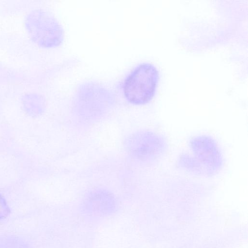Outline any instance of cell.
<instances>
[{"label":"cell","mask_w":248,"mask_h":248,"mask_svg":"<svg viewBox=\"0 0 248 248\" xmlns=\"http://www.w3.org/2000/svg\"><path fill=\"white\" fill-rule=\"evenodd\" d=\"M192 156L184 155L179 161L180 165L194 174L211 176L221 168L222 158L216 141L211 138L200 136L190 141Z\"/></svg>","instance_id":"cell-1"},{"label":"cell","mask_w":248,"mask_h":248,"mask_svg":"<svg viewBox=\"0 0 248 248\" xmlns=\"http://www.w3.org/2000/svg\"><path fill=\"white\" fill-rule=\"evenodd\" d=\"M159 80V72L153 64L144 62L133 69L125 78L123 92L127 101L143 105L153 98Z\"/></svg>","instance_id":"cell-2"},{"label":"cell","mask_w":248,"mask_h":248,"mask_svg":"<svg viewBox=\"0 0 248 248\" xmlns=\"http://www.w3.org/2000/svg\"><path fill=\"white\" fill-rule=\"evenodd\" d=\"M10 213V209L5 199L0 195V220L6 217Z\"/></svg>","instance_id":"cell-3"}]
</instances>
